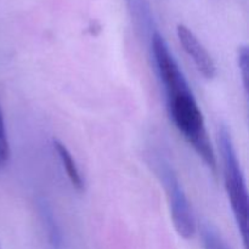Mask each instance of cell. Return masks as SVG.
Listing matches in <instances>:
<instances>
[{
	"mask_svg": "<svg viewBox=\"0 0 249 249\" xmlns=\"http://www.w3.org/2000/svg\"><path fill=\"white\" fill-rule=\"evenodd\" d=\"M218 142L221 153V160H223L226 194H228L229 202H230V206L232 208L238 230L242 236L243 243L247 245L248 191L232 138H231L230 131L228 130L225 125H221L219 128Z\"/></svg>",
	"mask_w": 249,
	"mask_h": 249,
	"instance_id": "cell-2",
	"label": "cell"
},
{
	"mask_svg": "<svg viewBox=\"0 0 249 249\" xmlns=\"http://www.w3.org/2000/svg\"><path fill=\"white\" fill-rule=\"evenodd\" d=\"M249 53L246 45L241 46L238 50V67H240L241 75H242V83L245 87L246 92L248 91V70H249Z\"/></svg>",
	"mask_w": 249,
	"mask_h": 249,
	"instance_id": "cell-8",
	"label": "cell"
},
{
	"mask_svg": "<svg viewBox=\"0 0 249 249\" xmlns=\"http://www.w3.org/2000/svg\"><path fill=\"white\" fill-rule=\"evenodd\" d=\"M10 158V145L7 140L6 126H5V119L2 109L0 107V169L7 164Z\"/></svg>",
	"mask_w": 249,
	"mask_h": 249,
	"instance_id": "cell-7",
	"label": "cell"
},
{
	"mask_svg": "<svg viewBox=\"0 0 249 249\" xmlns=\"http://www.w3.org/2000/svg\"><path fill=\"white\" fill-rule=\"evenodd\" d=\"M53 146L55 148L56 153H57L58 158H60L61 163H62V167L66 170V174H67L70 181L72 182V185L77 190H79V191L83 190L84 180H83L80 170L78 168L77 163H75L74 158H73L72 153L68 151V148L58 139H53Z\"/></svg>",
	"mask_w": 249,
	"mask_h": 249,
	"instance_id": "cell-5",
	"label": "cell"
},
{
	"mask_svg": "<svg viewBox=\"0 0 249 249\" xmlns=\"http://www.w3.org/2000/svg\"><path fill=\"white\" fill-rule=\"evenodd\" d=\"M150 162L165 190L175 230L181 237L191 238L196 231V221L189 199L174 169L170 163L160 156L151 155Z\"/></svg>",
	"mask_w": 249,
	"mask_h": 249,
	"instance_id": "cell-3",
	"label": "cell"
},
{
	"mask_svg": "<svg viewBox=\"0 0 249 249\" xmlns=\"http://www.w3.org/2000/svg\"><path fill=\"white\" fill-rule=\"evenodd\" d=\"M177 34L180 44L184 48L185 53L194 61L195 66L202 75L207 79H212L216 74V66L211 53H208L203 44L198 40L194 32L184 24L177 27Z\"/></svg>",
	"mask_w": 249,
	"mask_h": 249,
	"instance_id": "cell-4",
	"label": "cell"
},
{
	"mask_svg": "<svg viewBox=\"0 0 249 249\" xmlns=\"http://www.w3.org/2000/svg\"><path fill=\"white\" fill-rule=\"evenodd\" d=\"M201 238L204 249H230L219 231L209 223L202 224Z\"/></svg>",
	"mask_w": 249,
	"mask_h": 249,
	"instance_id": "cell-6",
	"label": "cell"
},
{
	"mask_svg": "<svg viewBox=\"0 0 249 249\" xmlns=\"http://www.w3.org/2000/svg\"><path fill=\"white\" fill-rule=\"evenodd\" d=\"M167 95L170 118L208 168L216 172V158L209 141L203 114L184 73L175 72L160 80Z\"/></svg>",
	"mask_w": 249,
	"mask_h": 249,
	"instance_id": "cell-1",
	"label": "cell"
}]
</instances>
